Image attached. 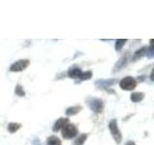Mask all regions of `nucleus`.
<instances>
[{
    "label": "nucleus",
    "mask_w": 154,
    "mask_h": 145,
    "mask_svg": "<svg viewBox=\"0 0 154 145\" xmlns=\"http://www.w3.org/2000/svg\"><path fill=\"white\" fill-rule=\"evenodd\" d=\"M61 134L64 139L70 140V139H74L79 134V130L76 125L72 123H67L61 130Z\"/></svg>",
    "instance_id": "2"
},
{
    "label": "nucleus",
    "mask_w": 154,
    "mask_h": 145,
    "mask_svg": "<svg viewBox=\"0 0 154 145\" xmlns=\"http://www.w3.org/2000/svg\"><path fill=\"white\" fill-rule=\"evenodd\" d=\"M82 109H83V106L81 105H74L69 106V108L66 109V117L77 115L79 112H81Z\"/></svg>",
    "instance_id": "10"
},
{
    "label": "nucleus",
    "mask_w": 154,
    "mask_h": 145,
    "mask_svg": "<svg viewBox=\"0 0 154 145\" xmlns=\"http://www.w3.org/2000/svg\"><path fill=\"white\" fill-rule=\"evenodd\" d=\"M86 105L94 113H102L104 109V102L102 99L95 98V97H88L86 100Z\"/></svg>",
    "instance_id": "1"
},
{
    "label": "nucleus",
    "mask_w": 154,
    "mask_h": 145,
    "mask_svg": "<svg viewBox=\"0 0 154 145\" xmlns=\"http://www.w3.org/2000/svg\"><path fill=\"white\" fill-rule=\"evenodd\" d=\"M30 63L31 62L29 59H19L16 62H14L13 64H11L9 70L10 72H23L24 70H26L30 66Z\"/></svg>",
    "instance_id": "5"
},
{
    "label": "nucleus",
    "mask_w": 154,
    "mask_h": 145,
    "mask_svg": "<svg viewBox=\"0 0 154 145\" xmlns=\"http://www.w3.org/2000/svg\"><path fill=\"white\" fill-rule=\"evenodd\" d=\"M93 77V72L91 71H85L82 72V75L77 80V82H81V81H85V80H89Z\"/></svg>",
    "instance_id": "18"
},
{
    "label": "nucleus",
    "mask_w": 154,
    "mask_h": 145,
    "mask_svg": "<svg viewBox=\"0 0 154 145\" xmlns=\"http://www.w3.org/2000/svg\"><path fill=\"white\" fill-rule=\"evenodd\" d=\"M144 97H146V95H144V93H143V92H140V91L133 92L131 96H130V100H131L133 103H141L144 99Z\"/></svg>",
    "instance_id": "12"
},
{
    "label": "nucleus",
    "mask_w": 154,
    "mask_h": 145,
    "mask_svg": "<svg viewBox=\"0 0 154 145\" xmlns=\"http://www.w3.org/2000/svg\"><path fill=\"white\" fill-rule=\"evenodd\" d=\"M127 43V39H118L116 40L115 43V50L117 51H119L122 50V47L125 46V44Z\"/></svg>",
    "instance_id": "17"
},
{
    "label": "nucleus",
    "mask_w": 154,
    "mask_h": 145,
    "mask_svg": "<svg viewBox=\"0 0 154 145\" xmlns=\"http://www.w3.org/2000/svg\"><path fill=\"white\" fill-rule=\"evenodd\" d=\"M149 43H150V45H149V47H147L146 56L149 58V59H151V58L154 57V39H150Z\"/></svg>",
    "instance_id": "16"
},
{
    "label": "nucleus",
    "mask_w": 154,
    "mask_h": 145,
    "mask_svg": "<svg viewBox=\"0 0 154 145\" xmlns=\"http://www.w3.org/2000/svg\"><path fill=\"white\" fill-rule=\"evenodd\" d=\"M14 94L17 97H25L26 92L23 89V86L21 84H17L16 88H14Z\"/></svg>",
    "instance_id": "19"
},
{
    "label": "nucleus",
    "mask_w": 154,
    "mask_h": 145,
    "mask_svg": "<svg viewBox=\"0 0 154 145\" xmlns=\"http://www.w3.org/2000/svg\"><path fill=\"white\" fill-rule=\"evenodd\" d=\"M82 72H83V71L80 69V67H78L77 65H72L69 68V70H67L66 76L71 79L78 80L80 76L82 75Z\"/></svg>",
    "instance_id": "8"
},
{
    "label": "nucleus",
    "mask_w": 154,
    "mask_h": 145,
    "mask_svg": "<svg viewBox=\"0 0 154 145\" xmlns=\"http://www.w3.org/2000/svg\"><path fill=\"white\" fill-rule=\"evenodd\" d=\"M67 123H69V117H60V118H58L54 122V124H53V126H52V130L54 133H58Z\"/></svg>",
    "instance_id": "9"
},
{
    "label": "nucleus",
    "mask_w": 154,
    "mask_h": 145,
    "mask_svg": "<svg viewBox=\"0 0 154 145\" xmlns=\"http://www.w3.org/2000/svg\"><path fill=\"white\" fill-rule=\"evenodd\" d=\"M108 128L112 135L113 139L115 140V142L117 144H120L122 141V134L119 128V124H118V120L117 119H112L108 124Z\"/></svg>",
    "instance_id": "3"
},
{
    "label": "nucleus",
    "mask_w": 154,
    "mask_h": 145,
    "mask_svg": "<svg viewBox=\"0 0 154 145\" xmlns=\"http://www.w3.org/2000/svg\"><path fill=\"white\" fill-rule=\"evenodd\" d=\"M144 79H146V76H138V81H139V82H143V81H144ZM138 81H137V82H138Z\"/></svg>",
    "instance_id": "21"
},
{
    "label": "nucleus",
    "mask_w": 154,
    "mask_h": 145,
    "mask_svg": "<svg viewBox=\"0 0 154 145\" xmlns=\"http://www.w3.org/2000/svg\"><path fill=\"white\" fill-rule=\"evenodd\" d=\"M146 50L147 47H143L141 48H139L136 51H135L134 55H133V61H136L138 59H141L143 56H146Z\"/></svg>",
    "instance_id": "15"
},
{
    "label": "nucleus",
    "mask_w": 154,
    "mask_h": 145,
    "mask_svg": "<svg viewBox=\"0 0 154 145\" xmlns=\"http://www.w3.org/2000/svg\"><path fill=\"white\" fill-rule=\"evenodd\" d=\"M137 80L133 76H125L119 80V87L124 91H132L136 88Z\"/></svg>",
    "instance_id": "4"
},
{
    "label": "nucleus",
    "mask_w": 154,
    "mask_h": 145,
    "mask_svg": "<svg viewBox=\"0 0 154 145\" xmlns=\"http://www.w3.org/2000/svg\"><path fill=\"white\" fill-rule=\"evenodd\" d=\"M150 79H151V81H154V68L152 69V71H151V72H150Z\"/></svg>",
    "instance_id": "23"
},
{
    "label": "nucleus",
    "mask_w": 154,
    "mask_h": 145,
    "mask_svg": "<svg viewBox=\"0 0 154 145\" xmlns=\"http://www.w3.org/2000/svg\"><path fill=\"white\" fill-rule=\"evenodd\" d=\"M88 137H89V134H86V133L78 134L73 139V141H72V145H84L85 142L87 141V139H88Z\"/></svg>",
    "instance_id": "11"
},
{
    "label": "nucleus",
    "mask_w": 154,
    "mask_h": 145,
    "mask_svg": "<svg viewBox=\"0 0 154 145\" xmlns=\"http://www.w3.org/2000/svg\"><path fill=\"white\" fill-rule=\"evenodd\" d=\"M45 145H62V140L57 135H50L46 138Z\"/></svg>",
    "instance_id": "14"
},
{
    "label": "nucleus",
    "mask_w": 154,
    "mask_h": 145,
    "mask_svg": "<svg viewBox=\"0 0 154 145\" xmlns=\"http://www.w3.org/2000/svg\"><path fill=\"white\" fill-rule=\"evenodd\" d=\"M22 127V125L20 123H17V122H11L9 123L7 126V130L10 134H16L18 130H20Z\"/></svg>",
    "instance_id": "13"
},
{
    "label": "nucleus",
    "mask_w": 154,
    "mask_h": 145,
    "mask_svg": "<svg viewBox=\"0 0 154 145\" xmlns=\"http://www.w3.org/2000/svg\"><path fill=\"white\" fill-rule=\"evenodd\" d=\"M125 145H136V143H135V141H133V140H128V141H126V143H125Z\"/></svg>",
    "instance_id": "22"
},
{
    "label": "nucleus",
    "mask_w": 154,
    "mask_h": 145,
    "mask_svg": "<svg viewBox=\"0 0 154 145\" xmlns=\"http://www.w3.org/2000/svg\"><path fill=\"white\" fill-rule=\"evenodd\" d=\"M127 63H128V52L125 53L123 56H122L117 62H116V64L112 70L113 74H116V72L122 71L123 68H125V66L127 65Z\"/></svg>",
    "instance_id": "7"
},
{
    "label": "nucleus",
    "mask_w": 154,
    "mask_h": 145,
    "mask_svg": "<svg viewBox=\"0 0 154 145\" xmlns=\"http://www.w3.org/2000/svg\"><path fill=\"white\" fill-rule=\"evenodd\" d=\"M32 145H42L38 137H34L32 140Z\"/></svg>",
    "instance_id": "20"
},
{
    "label": "nucleus",
    "mask_w": 154,
    "mask_h": 145,
    "mask_svg": "<svg viewBox=\"0 0 154 145\" xmlns=\"http://www.w3.org/2000/svg\"><path fill=\"white\" fill-rule=\"evenodd\" d=\"M119 80L117 79H100L94 81V86L100 90H107L111 86L115 85Z\"/></svg>",
    "instance_id": "6"
}]
</instances>
